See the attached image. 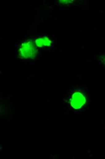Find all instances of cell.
Listing matches in <instances>:
<instances>
[{
  "label": "cell",
  "instance_id": "6da1fadb",
  "mask_svg": "<svg viewBox=\"0 0 105 159\" xmlns=\"http://www.w3.org/2000/svg\"><path fill=\"white\" fill-rule=\"evenodd\" d=\"M19 52L21 57L25 59L33 57L36 54V50L34 49L33 44L28 41L22 44L19 49Z\"/></svg>",
  "mask_w": 105,
  "mask_h": 159
},
{
  "label": "cell",
  "instance_id": "7a4b0ae2",
  "mask_svg": "<svg viewBox=\"0 0 105 159\" xmlns=\"http://www.w3.org/2000/svg\"><path fill=\"white\" fill-rule=\"evenodd\" d=\"M86 97L79 92H76L74 93L70 99V104L74 109L78 110L83 107L86 103Z\"/></svg>",
  "mask_w": 105,
  "mask_h": 159
},
{
  "label": "cell",
  "instance_id": "3957f363",
  "mask_svg": "<svg viewBox=\"0 0 105 159\" xmlns=\"http://www.w3.org/2000/svg\"><path fill=\"white\" fill-rule=\"evenodd\" d=\"M35 43H36V45L38 48H48L51 45L52 42H51V40L48 38H47L46 36H43L40 37L37 39H36Z\"/></svg>",
  "mask_w": 105,
  "mask_h": 159
},
{
  "label": "cell",
  "instance_id": "277c9868",
  "mask_svg": "<svg viewBox=\"0 0 105 159\" xmlns=\"http://www.w3.org/2000/svg\"><path fill=\"white\" fill-rule=\"evenodd\" d=\"M60 3H66V4H69V2H73V1H59Z\"/></svg>",
  "mask_w": 105,
  "mask_h": 159
},
{
  "label": "cell",
  "instance_id": "5b68a950",
  "mask_svg": "<svg viewBox=\"0 0 105 159\" xmlns=\"http://www.w3.org/2000/svg\"><path fill=\"white\" fill-rule=\"evenodd\" d=\"M100 61H101L103 64H105V57H103V56L100 57Z\"/></svg>",
  "mask_w": 105,
  "mask_h": 159
}]
</instances>
